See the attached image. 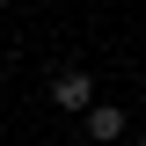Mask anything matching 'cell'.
I'll return each mask as SVG.
<instances>
[{
  "mask_svg": "<svg viewBox=\"0 0 146 146\" xmlns=\"http://www.w3.org/2000/svg\"><path fill=\"white\" fill-rule=\"evenodd\" d=\"M80 131H88L95 146H117V139L131 131V110H124V102H102V95H95V102L80 110Z\"/></svg>",
  "mask_w": 146,
  "mask_h": 146,
  "instance_id": "cell-1",
  "label": "cell"
},
{
  "mask_svg": "<svg viewBox=\"0 0 146 146\" xmlns=\"http://www.w3.org/2000/svg\"><path fill=\"white\" fill-rule=\"evenodd\" d=\"M51 102L66 110V117H80V110L95 102V73H88V66H58V73H51Z\"/></svg>",
  "mask_w": 146,
  "mask_h": 146,
  "instance_id": "cell-2",
  "label": "cell"
},
{
  "mask_svg": "<svg viewBox=\"0 0 146 146\" xmlns=\"http://www.w3.org/2000/svg\"><path fill=\"white\" fill-rule=\"evenodd\" d=\"M0 15H7V0H0Z\"/></svg>",
  "mask_w": 146,
  "mask_h": 146,
  "instance_id": "cell-3",
  "label": "cell"
},
{
  "mask_svg": "<svg viewBox=\"0 0 146 146\" xmlns=\"http://www.w3.org/2000/svg\"><path fill=\"white\" fill-rule=\"evenodd\" d=\"M131 146H146V139H131Z\"/></svg>",
  "mask_w": 146,
  "mask_h": 146,
  "instance_id": "cell-4",
  "label": "cell"
}]
</instances>
